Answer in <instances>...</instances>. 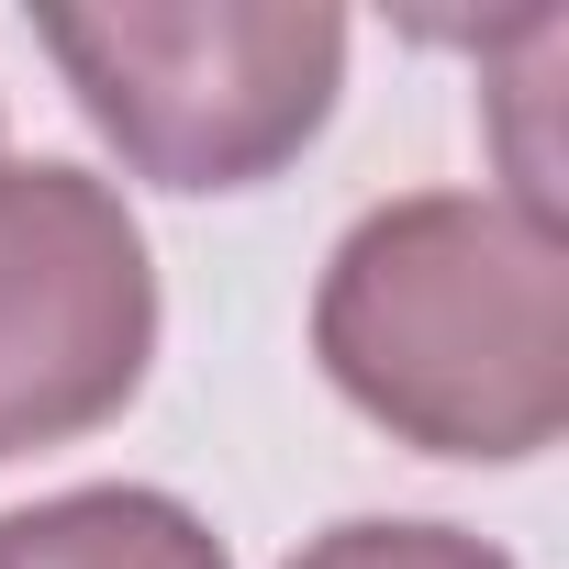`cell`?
I'll return each mask as SVG.
<instances>
[{
	"label": "cell",
	"instance_id": "cell-1",
	"mask_svg": "<svg viewBox=\"0 0 569 569\" xmlns=\"http://www.w3.org/2000/svg\"><path fill=\"white\" fill-rule=\"evenodd\" d=\"M313 358L380 436L513 469L569 425V234L502 190H402L336 234Z\"/></svg>",
	"mask_w": 569,
	"mask_h": 569
},
{
	"label": "cell",
	"instance_id": "cell-2",
	"mask_svg": "<svg viewBox=\"0 0 569 569\" xmlns=\"http://www.w3.org/2000/svg\"><path fill=\"white\" fill-rule=\"evenodd\" d=\"M34 46L157 190L279 179L347 90V12L325 0H57Z\"/></svg>",
	"mask_w": 569,
	"mask_h": 569
},
{
	"label": "cell",
	"instance_id": "cell-3",
	"mask_svg": "<svg viewBox=\"0 0 569 569\" xmlns=\"http://www.w3.org/2000/svg\"><path fill=\"white\" fill-rule=\"evenodd\" d=\"M157 268L112 179L68 157L0 168V458L68 447L146 391Z\"/></svg>",
	"mask_w": 569,
	"mask_h": 569
},
{
	"label": "cell",
	"instance_id": "cell-4",
	"mask_svg": "<svg viewBox=\"0 0 569 569\" xmlns=\"http://www.w3.org/2000/svg\"><path fill=\"white\" fill-rule=\"evenodd\" d=\"M0 569H234L223 536L146 480H90L0 513Z\"/></svg>",
	"mask_w": 569,
	"mask_h": 569
},
{
	"label": "cell",
	"instance_id": "cell-5",
	"mask_svg": "<svg viewBox=\"0 0 569 569\" xmlns=\"http://www.w3.org/2000/svg\"><path fill=\"white\" fill-rule=\"evenodd\" d=\"M291 569H513L491 536L469 525H425V513H358V525H325Z\"/></svg>",
	"mask_w": 569,
	"mask_h": 569
}]
</instances>
